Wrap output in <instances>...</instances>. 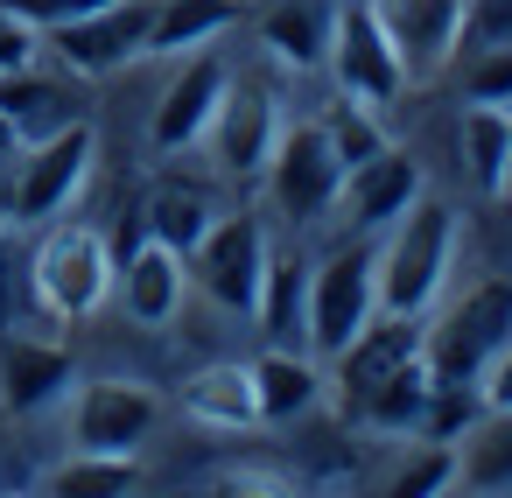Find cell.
<instances>
[{
    "mask_svg": "<svg viewBox=\"0 0 512 498\" xmlns=\"http://www.w3.org/2000/svg\"><path fill=\"white\" fill-rule=\"evenodd\" d=\"M449 267H456V211L442 197H414L386 239L372 246V288H379V309L386 316H428L449 288Z\"/></svg>",
    "mask_w": 512,
    "mask_h": 498,
    "instance_id": "1",
    "label": "cell"
},
{
    "mask_svg": "<svg viewBox=\"0 0 512 498\" xmlns=\"http://www.w3.org/2000/svg\"><path fill=\"white\" fill-rule=\"evenodd\" d=\"M92 162H99V127L78 113L50 134H36L8 176V190H0V218L8 225H50L78 204V190L92 183Z\"/></svg>",
    "mask_w": 512,
    "mask_h": 498,
    "instance_id": "2",
    "label": "cell"
},
{
    "mask_svg": "<svg viewBox=\"0 0 512 498\" xmlns=\"http://www.w3.org/2000/svg\"><path fill=\"white\" fill-rule=\"evenodd\" d=\"M29 295L57 323H85L113 302V246L99 225H50L29 253Z\"/></svg>",
    "mask_w": 512,
    "mask_h": 498,
    "instance_id": "3",
    "label": "cell"
},
{
    "mask_svg": "<svg viewBox=\"0 0 512 498\" xmlns=\"http://www.w3.org/2000/svg\"><path fill=\"white\" fill-rule=\"evenodd\" d=\"M512 344V281H477L463 288L435 323H421V358L435 379H470L491 365V351Z\"/></svg>",
    "mask_w": 512,
    "mask_h": 498,
    "instance_id": "4",
    "label": "cell"
},
{
    "mask_svg": "<svg viewBox=\"0 0 512 498\" xmlns=\"http://www.w3.org/2000/svg\"><path fill=\"white\" fill-rule=\"evenodd\" d=\"M260 183H267V204H274L288 225H323V218H330V204H337L344 162H337V148L323 141V127H316V120H281V134H274V148H267Z\"/></svg>",
    "mask_w": 512,
    "mask_h": 498,
    "instance_id": "5",
    "label": "cell"
},
{
    "mask_svg": "<svg viewBox=\"0 0 512 498\" xmlns=\"http://www.w3.org/2000/svg\"><path fill=\"white\" fill-rule=\"evenodd\" d=\"M267 225L253 218V211H218L211 218V232L183 253L190 260V288H204L218 309H232V316H253V302H260V274H267Z\"/></svg>",
    "mask_w": 512,
    "mask_h": 498,
    "instance_id": "6",
    "label": "cell"
},
{
    "mask_svg": "<svg viewBox=\"0 0 512 498\" xmlns=\"http://www.w3.org/2000/svg\"><path fill=\"white\" fill-rule=\"evenodd\" d=\"M323 64L337 78L344 99H365V106H393L407 92V71H400V50L393 36L379 29L372 0H337L330 8V43H323Z\"/></svg>",
    "mask_w": 512,
    "mask_h": 498,
    "instance_id": "7",
    "label": "cell"
},
{
    "mask_svg": "<svg viewBox=\"0 0 512 498\" xmlns=\"http://www.w3.org/2000/svg\"><path fill=\"white\" fill-rule=\"evenodd\" d=\"M372 316H379L372 246H337V253L309 260V351H316V358L344 351Z\"/></svg>",
    "mask_w": 512,
    "mask_h": 498,
    "instance_id": "8",
    "label": "cell"
},
{
    "mask_svg": "<svg viewBox=\"0 0 512 498\" xmlns=\"http://www.w3.org/2000/svg\"><path fill=\"white\" fill-rule=\"evenodd\" d=\"M148 15H155V0H99V8H85L43 36L64 71L106 78V71H127L134 57H148Z\"/></svg>",
    "mask_w": 512,
    "mask_h": 498,
    "instance_id": "9",
    "label": "cell"
},
{
    "mask_svg": "<svg viewBox=\"0 0 512 498\" xmlns=\"http://www.w3.org/2000/svg\"><path fill=\"white\" fill-rule=\"evenodd\" d=\"M372 15L393 36L407 85H435L463 50V29L477 15V0H372Z\"/></svg>",
    "mask_w": 512,
    "mask_h": 498,
    "instance_id": "10",
    "label": "cell"
},
{
    "mask_svg": "<svg viewBox=\"0 0 512 498\" xmlns=\"http://www.w3.org/2000/svg\"><path fill=\"white\" fill-rule=\"evenodd\" d=\"M274 134H281V106H274V92H267V85H253V78H232V85H225V99H218V113H211V127H204L211 169H218V176L253 183V176L267 169Z\"/></svg>",
    "mask_w": 512,
    "mask_h": 498,
    "instance_id": "11",
    "label": "cell"
},
{
    "mask_svg": "<svg viewBox=\"0 0 512 498\" xmlns=\"http://www.w3.org/2000/svg\"><path fill=\"white\" fill-rule=\"evenodd\" d=\"M155 421H162V400L141 379H92V386L71 393V442L78 449L141 456V442L155 435Z\"/></svg>",
    "mask_w": 512,
    "mask_h": 498,
    "instance_id": "12",
    "label": "cell"
},
{
    "mask_svg": "<svg viewBox=\"0 0 512 498\" xmlns=\"http://www.w3.org/2000/svg\"><path fill=\"white\" fill-rule=\"evenodd\" d=\"M428 190V176H421V162L407 155V148H379V155H365V162H351L344 169V183H337V204H330V218H344L358 239L365 232H386L414 197Z\"/></svg>",
    "mask_w": 512,
    "mask_h": 498,
    "instance_id": "13",
    "label": "cell"
},
{
    "mask_svg": "<svg viewBox=\"0 0 512 498\" xmlns=\"http://www.w3.org/2000/svg\"><path fill=\"white\" fill-rule=\"evenodd\" d=\"M225 85H232V71H225L211 50H190V57L176 64V78L162 85V99H155V120H148L155 155H190V148L204 141V127H211Z\"/></svg>",
    "mask_w": 512,
    "mask_h": 498,
    "instance_id": "14",
    "label": "cell"
},
{
    "mask_svg": "<svg viewBox=\"0 0 512 498\" xmlns=\"http://www.w3.org/2000/svg\"><path fill=\"white\" fill-rule=\"evenodd\" d=\"M407 358H421V316H386V309H379L344 351H330V379H323V386H330L337 407L351 414V407H358L386 372H400Z\"/></svg>",
    "mask_w": 512,
    "mask_h": 498,
    "instance_id": "15",
    "label": "cell"
},
{
    "mask_svg": "<svg viewBox=\"0 0 512 498\" xmlns=\"http://www.w3.org/2000/svg\"><path fill=\"white\" fill-rule=\"evenodd\" d=\"M113 295L141 330H162V323H176V309L190 295V260L162 239H141V246L113 253Z\"/></svg>",
    "mask_w": 512,
    "mask_h": 498,
    "instance_id": "16",
    "label": "cell"
},
{
    "mask_svg": "<svg viewBox=\"0 0 512 498\" xmlns=\"http://www.w3.org/2000/svg\"><path fill=\"white\" fill-rule=\"evenodd\" d=\"M71 351L57 337H22L8 330L0 337V400H8V414H43L50 400L71 393Z\"/></svg>",
    "mask_w": 512,
    "mask_h": 498,
    "instance_id": "17",
    "label": "cell"
},
{
    "mask_svg": "<svg viewBox=\"0 0 512 498\" xmlns=\"http://www.w3.org/2000/svg\"><path fill=\"white\" fill-rule=\"evenodd\" d=\"M316 400H323V372H316L309 351L267 344V351L253 358V407H260V428H288V421H302Z\"/></svg>",
    "mask_w": 512,
    "mask_h": 498,
    "instance_id": "18",
    "label": "cell"
},
{
    "mask_svg": "<svg viewBox=\"0 0 512 498\" xmlns=\"http://www.w3.org/2000/svg\"><path fill=\"white\" fill-rule=\"evenodd\" d=\"M183 414L197 428H218V435H246L260 428V407H253V365L225 358V365H204L183 379Z\"/></svg>",
    "mask_w": 512,
    "mask_h": 498,
    "instance_id": "19",
    "label": "cell"
},
{
    "mask_svg": "<svg viewBox=\"0 0 512 498\" xmlns=\"http://www.w3.org/2000/svg\"><path fill=\"white\" fill-rule=\"evenodd\" d=\"M253 323H260L267 344H295V351H309V260H302V253H267Z\"/></svg>",
    "mask_w": 512,
    "mask_h": 498,
    "instance_id": "20",
    "label": "cell"
},
{
    "mask_svg": "<svg viewBox=\"0 0 512 498\" xmlns=\"http://www.w3.org/2000/svg\"><path fill=\"white\" fill-rule=\"evenodd\" d=\"M239 22V0H155L148 15V57H190L218 43Z\"/></svg>",
    "mask_w": 512,
    "mask_h": 498,
    "instance_id": "21",
    "label": "cell"
},
{
    "mask_svg": "<svg viewBox=\"0 0 512 498\" xmlns=\"http://www.w3.org/2000/svg\"><path fill=\"white\" fill-rule=\"evenodd\" d=\"M456 148H463L470 183H477L484 197H505V169H512V113L470 99L463 120H456Z\"/></svg>",
    "mask_w": 512,
    "mask_h": 498,
    "instance_id": "22",
    "label": "cell"
},
{
    "mask_svg": "<svg viewBox=\"0 0 512 498\" xmlns=\"http://www.w3.org/2000/svg\"><path fill=\"white\" fill-rule=\"evenodd\" d=\"M211 218H218V204H211V190H204V183L162 176V183L148 190L141 232H148V239H162V246H176V253H190V246L211 232Z\"/></svg>",
    "mask_w": 512,
    "mask_h": 498,
    "instance_id": "23",
    "label": "cell"
},
{
    "mask_svg": "<svg viewBox=\"0 0 512 498\" xmlns=\"http://www.w3.org/2000/svg\"><path fill=\"white\" fill-rule=\"evenodd\" d=\"M456 477L470 491H512V407H484L456 435Z\"/></svg>",
    "mask_w": 512,
    "mask_h": 498,
    "instance_id": "24",
    "label": "cell"
},
{
    "mask_svg": "<svg viewBox=\"0 0 512 498\" xmlns=\"http://www.w3.org/2000/svg\"><path fill=\"white\" fill-rule=\"evenodd\" d=\"M428 386H435L428 358H407V365L386 372L351 414H358L365 428H379V435H414V428H421V407H428Z\"/></svg>",
    "mask_w": 512,
    "mask_h": 498,
    "instance_id": "25",
    "label": "cell"
},
{
    "mask_svg": "<svg viewBox=\"0 0 512 498\" xmlns=\"http://www.w3.org/2000/svg\"><path fill=\"white\" fill-rule=\"evenodd\" d=\"M0 113L22 127V141H36V134H50V127H64V120H78V113H71V92H64L57 78H43L36 64L0 71Z\"/></svg>",
    "mask_w": 512,
    "mask_h": 498,
    "instance_id": "26",
    "label": "cell"
},
{
    "mask_svg": "<svg viewBox=\"0 0 512 498\" xmlns=\"http://www.w3.org/2000/svg\"><path fill=\"white\" fill-rule=\"evenodd\" d=\"M260 43L274 50V64L316 71L323 64V43H330V8H316V0H288V8H274L260 22Z\"/></svg>",
    "mask_w": 512,
    "mask_h": 498,
    "instance_id": "27",
    "label": "cell"
},
{
    "mask_svg": "<svg viewBox=\"0 0 512 498\" xmlns=\"http://www.w3.org/2000/svg\"><path fill=\"white\" fill-rule=\"evenodd\" d=\"M141 484V456L120 449H71V463L50 470V491L64 498H106V491H134Z\"/></svg>",
    "mask_w": 512,
    "mask_h": 498,
    "instance_id": "28",
    "label": "cell"
},
{
    "mask_svg": "<svg viewBox=\"0 0 512 498\" xmlns=\"http://www.w3.org/2000/svg\"><path fill=\"white\" fill-rule=\"evenodd\" d=\"M316 127H323V141L337 148V162H344V169L386 148V127H379V106H365V99H344V92H337V99H330V106L316 113Z\"/></svg>",
    "mask_w": 512,
    "mask_h": 498,
    "instance_id": "29",
    "label": "cell"
},
{
    "mask_svg": "<svg viewBox=\"0 0 512 498\" xmlns=\"http://www.w3.org/2000/svg\"><path fill=\"white\" fill-rule=\"evenodd\" d=\"M414 456L393 470V498H428L442 484H456V442H428V435H407Z\"/></svg>",
    "mask_w": 512,
    "mask_h": 498,
    "instance_id": "30",
    "label": "cell"
},
{
    "mask_svg": "<svg viewBox=\"0 0 512 498\" xmlns=\"http://www.w3.org/2000/svg\"><path fill=\"white\" fill-rule=\"evenodd\" d=\"M36 50H43V29H29L22 15H8V8H0V71H22V64H36Z\"/></svg>",
    "mask_w": 512,
    "mask_h": 498,
    "instance_id": "31",
    "label": "cell"
},
{
    "mask_svg": "<svg viewBox=\"0 0 512 498\" xmlns=\"http://www.w3.org/2000/svg\"><path fill=\"white\" fill-rule=\"evenodd\" d=\"M218 491H295V470H281V463H232V470H218Z\"/></svg>",
    "mask_w": 512,
    "mask_h": 498,
    "instance_id": "32",
    "label": "cell"
},
{
    "mask_svg": "<svg viewBox=\"0 0 512 498\" xmlns=\"http://www.w3.org/2000/svg\"><path fill=\"white\" fill-rule=\"evenodd\" d=\"M470 99H484V106H512V50H491V57L470 71Z\"/></svg>",
    "mask_w": 512,
    "mask_h": 498,
    "instance_id": "33",
    "label": "cell"
},
{
    "mask_svg": "<svg viewBox=\"0 0 512 498\" xmlns=\"http://www.w3.org/2000/svg\"><path fill=\"white\" fill-rule=\"evenodd\" d=\"M15 225L0 218V330H15V316H22V274H15V239H8Z\"/></svg>",
    "mask_w": 512,
    "mask_h": 498,
    "instance_id": "34",
    "label": "cell"
},
{
    "mask_svg": "<svg viewBox=\"0 0 512 498\" xmlns=\"http://www.w3.org/2000/svg\"><path fill=\"white\" fill-rule=\"evenodd\" d=\"M8 15H22L29 29H57V22H71V15H85V8H99V0H0Z\"/></svg>",
    "mask_w": 512,
    "mask_h": 498,
    "instance_id": "35",
    "label": "cell"
},
{
    "mask_svg": "<svg viewBox=\"0 0 512 498\" xmlns=\"http://www.w3.org/2000/svg\"><path fill=\"white\" fill-rule=\"evenodd\" d=\"M477 400H484V407H512V344H498L491 365L477 372Z\"/></svg>",
    "mask_w": 512,
    "mask_h": 498,
    "instance_id": "36",
    "label": "cell"
},
{
    "mask_svg": "<svg viewBox=\"0 0 512 498\" xmlns=\"http://www.w3.org/2000/svg\"><path fill=\"white\" fill-rule=\"evenodd\" d=\"M22 148H29V141H22V127L0 113V190H8V176H15V162H22Z\"/></svg>",
    "mask_w": 512,
    "mask_h": 498,
    "instance_id": "37",
    "label": "cell"
},
{
    "mask_svg": "<svg viewBox=\"0 0 512 498\" xmlns=\"http://www.w3.org/2000/svg\"><path fill=\"white\" fill-rule=\"evenodd\" d=\"M505 113H512V106H505ZM505 197H512V169H505Z\"/></svg>",
    "mask_w": 512,
    "mask_h": 498,
    "instance_id": "38",
    "label": "cell"
}]
</instances>
